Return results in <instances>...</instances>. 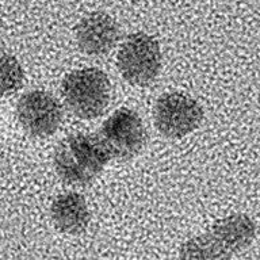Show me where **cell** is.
<instances>
[{"instance_id": "9", "label": "cell", "mask_w": 260, "mask_h": 260, "mask_svg": "<svg viewBox=\"0 0 260 260\" xmlns=\"http://www.w3.org/2000/svg\"><path fill=\"white\" fill-rule=\"evenodd\" d=\"M50 215L58 231L68 235H80L88 228L91 213L83 195L65 192L52 203Z\"/></svg>"}, {"instance_id": "7", "label": "cell", "mask_w": 260, "mask_h": 260, "mask_svg": "<svg viewBox=\"0 0 260 260\" xmlns=\"http://www.w3.org/2000/svg\"><path fill=\"white\" fill-rule=\"evenodd\" d=\"M16 117L28 136L48 137L58 129L62 121V110L50 93L36 89L19 98Z\"/></svg>"}, {"instance_id": "1", "label": "cell", "mask_w": 260, "mask_h": 260, "mask_svg": "<svg viewBox=\"0 0 260 260\" xmlns=\"http://www.w3.org/2000/svg\"><path fill=\"white\" fill-rule=\"evenodd\" d=\"M255 223L244 214H233L214 223L205 235L183 243L180 259H229L251 245L255 239Z\"/></svg>"}, {"instance_id": "3", "label": "cell", "mask_w": 260, "mask_h": 260, "mask_svg": "<svg viewBox=\"0 0 260 260\" xmlns=\"http://www.w3.org/2000/svg\"><path fill=\"white\" fill-rule=\"evenodd\" d=\"M61 95L73 115L93 119L101 117L109 106L111 83L101 69H79L65 76L61 83Z\"/></svg>"}, {"instance_id": "4", "label": "cell", "mask_w": 260, "mask_h": 260, "mask_svg": "<svg viewBox=\"0 0 260 260\" xmlns=\"http://www.w3.org/2000/svg\"><path fill=\"white\" fill-rule=\"evenodd\" d=\"M117 65L127 83L145 87L154 81L161 69L160 45L145 32L130 34L118 52Z\"/></svg>"}, {"instance_id": "5", "label": "cell", "mask_w": 260, "mask_h": 260, "mask_svg": "<svg viewBox=\"0 0 260 260\" xmlns=\"http://www.w3.org/2000/svg\"><path fill=\"white\" fill-rule=\"evenodd\" d=\"M146 129L134 110L121 107L103 122L98 140L110 158L127 161L137 156L145 146Z\"/></svg>"}, {"instance_id": "8", "label": "cell", "mask_w": 260, "mask_h": 260, "mask_svg": "<svg viewBox=\"0 0 260 260\" xmlns=\"http://www.w3.org/2000/svg\"><path fill=\"white\" fill-rule=\"evenodd\" d=\"M77 46L88 56H105L113 50L119 38L115 20L105 12H91L76 24Z\"/></svg>"}, {"instance_id": "2", "label": "cell", "mask_w": 260, "mask_h": 260, "mask_svg": "<svg viewBox=\"0 0 260 260\" xmlns=\"http://www.w3.org/2000/svg\"><path fill=\"white\" fill-rule=\"evenodd\" d=\"M109 160V153L98 137L81 133L62 138L53 157L58 178L71 186H85L92 182Z\"/></svg>"}, {"instance_id": "6", "label": "cell", "mask_w": 260, "mask_h": 260, "mask_svg": "<svg viewBox=\"0 0 260 260\" xmlns=\"http://www.w3.org/2000/svg\"><path fill=\"white\" fill-rule=\"evenodd\" d=\"M154 125L162 136L182 138L202 123L203 110L192 98L180 92L164 93L153 110Z\"/></svg>"}, {"instance_id": "10", "label": "cell", "mask_w": 260, "mask_h": 260, "mask_svg": "<svg viewBox=\"0 0 260 260\" xmlns=\"http://www.w3.org/2000/svg\"><path fill=\"white\" fill-rule=\"evenodd\" d=\"M23 69L15 57L0 50V98L15 93L23 84Z\"/></svg>"}]
</instances>
